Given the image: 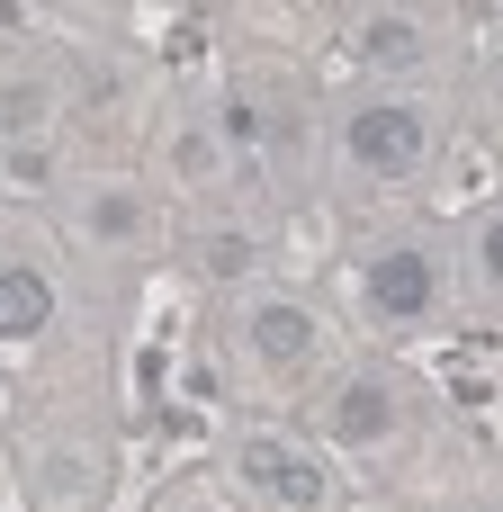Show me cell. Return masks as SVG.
Instances as JSON below:
<instances>
[{"instance_id":"6da1fadb","label":"cell","mask_w":503,"mask_h":512,"mask_svg":"<svg viewBox=\"0 0 503 512\" xmlns=\"http://www.w3.org/2000/svg\"><path fill=\"white\" fill-rule=\"evenodd\" d=\"M432 144H441V108H432L423 90H369V99L342 117V162H351L360 180H378V189L414 180V171L432 162Z\"/></svg>"},{"instance_id":"7a4b0ae2","label":"cell","mask_w":503,"mask_h":512,"mask_svg":"<svg viewBox=\"0 0 503 512\" xmlns=\"http://www.w3.org/2000/svg\"><path fill=\"white\" fill-rule=\"evenodd\" d=\"M360 297H369L378 324L414 333V324L441 315V261H432L423 243H378V252L360 261Z\"/></svg>"},{"instance_id":"3957f363","label":"cell","mask_w":503,"mask_h":512,"mask_svg":"<svg viewBox=\"0 0 503 512\" xmlns=\"http://www.w3.org/2000/svg\"><path fill=\"white\" fill-rule=\"evenodd\" d=\"M405 432V387L378 378V369H351L333 396H324V441L333 450H387Z\"/></svg>"},{"instance_id":"277c9868","label":"cell","mask_w":503,"mask_h":512,"mask_svg":"<svg viewBox=\"0 0 503 512\" xmlns=\"http://www.w3.org/2000/svg\"><path fill=\"white\" fill-rule=\"evenodd\" d=\"M234 342H243V360H261V369H306V360L324 351V315H315L306 297H252V306L234 315Z\"/></svg>"},{"instance_id":"5b68a950","label":"cell","mask_w":503,"mask_h":512,"mask_svg":"<svg viewBox=\"0 0 503 512\" xmlns=\"http://www.w3.org/2000/svg\"><path fill=\"white\" fill-rule=\"evenodd\" d=\"M243 477H252L270 504H288V512H333V477H324V459H306V450H288V441H270V432L243 441Z\"/></svg>"},{"instance_id":"8992f818","label":"cell","mask_w":503,"mask_h":512,"mask_svg":"<svg viewBox=\"0 0 503 512\" xmlns=\"http://www.w3.org/2000/svg\"><path fill=\"white\" fill-rule=\"evenodd\" d=\"M36 512H99L108 504V468H99V450H81V441H54V450H36Z\"/></svg>"},{"instance_id":"52a82bcc","label":"cell","mask_w":503,"mask_h":512,"mask_svg":"<svg viewBox=\"0 0 503 512\" xmlns=\"http://www.w3.org/2000/svg\"><path fill=\"white\" fill-rule=\"evenodd\" d=\"M72 225H81V243L135 252V243L153 234V198H144L135 180H99V189H81V198H72Z\"/></svg>"},{"instance_id":"ba28073f","label":"cell","mask_w":503,"mask_h":512,"mask_svg":"<svg viewBox=\"0 0 503 512\" xmlns=\"http://www.w3.org/2000/svg\"><path fill=\"white\" fill-rule=\"evenodd\" d=\"M54 315H63V297H54V270L45 261H0V342L27 351V342L54 333Z\"/></svg>"},{"instance_id":"9c48e42d","label":"cell","mask_w":503,"mask_h":512,"mask_svg":"<svg viewBox=\"0 0 503 512\" xmlns=\"http://www.w3.org/2000/svg\"><path fill=\"white\" fill-rule=\"evenodd\" d=\"M351 54H360L369 72H414V63L432 54V27H423L414 9H369L360 36H351Z\"/></svg>"},{"instance_id":"30bf717a","label":"cell","mask_w":503,"mask_h":512,"mask_svg":"<svg viewBox=\"0 0 503 512\" xmlns=\"http://www.w3.org/2000/svg\"><path fill=\"white\" fill-rule=\"evenodd\" d=\"M45 117H54V81H45V72H9V81H0V144L45 135Z\"/></svg>"},{"instance_id":"8fae6325","label":"cell","mask_w":503,"mask_h":512,"mask_svg":"<svg viewBox=\"0 0 503 512\" xmlns=\"http://www.w3.org/2000/svg\"><path fill=\"white\" fill-rule=\"evenodd\" d=\"M0 180H9L18 198H45V189H54V144H45V135H27V144H0Z\"/></svg>"},{"instance_id":"7c38bea8","label":"cell","mask_w":503,"mask_h":512,"mask_svg":"<svg viewBox=\"0 0 503 512\" xmlns=\"http://www.w3.org/2000/svg\"><path fill=\"white\" fill-rule=\"evenodd\" d=\"M216 162H225L216 126H180V135H171V171H180V189H207V180H216Z\"/></svg>"},{"instance_id":"4fadbf2b","label":"cell","mask_w":503,"mask_h":512,"mask_svg":"<svg viewBox=\"0 0 503 512\" xmlns=\"http://www.w3.org/2000/svg\"><path fill=\"white\" fill-rule=\"evenodd\" d=\"M252 261H261V243H252V234H207V252H198V270H207V279H225V288H243V279H252Z\"/></svg>"},{"instance_id":"5bb4252c","label":"cell","mask_w":503,"mask_h":512,"mask_svg":"<svg viewBox=\"0 0 503 512\" xmlns=\"http://www.w3.org/2000/svg\"><path fill=\"white\" fill-rule=\"evenodd\" d=\"M495 252H503V234H495V216H477V234H468V288H477V306H495Z\"/></svg>"},{"instance_id":"9a60e30c","label":"cell","mask_w":503,"mask_h":512,"mask_svg":"<svg viewBox=\"0 0 503 512\" xmlns=\"http://www.w3.org/2000/svg\"><path fill=\"white\" fill-rule=\"evenodd\" d=\"M207 126H216V144H225V153H252V144H261V108H252V99H225Z\"/></svg>"},{"instance_id":"2e32d148","label":"cell","mask_w":503,"mask_h":512,"mask_svg":"<svg viewBox=\"0 0 503 512\" xmlns=\"http://www.w3.org/2000/svg\"><path fill=\"white\" fill-rule=\"evenodd\" d=\"M477 512H495V495H486V504H477Z\"/></svg>"},{"instance_id":"e0dca14e","label":"cell","mask_w":503,"mask_h":512,"mask_svg":"<svg viewBox=\"0 0 503 512\" xmlns=\"http://www.w3.org/2000/svg\"><path fill=\"white\" fill-rule=\"evenodd\" d=\"M162 512H180V504H162Z\"/></svg>"}]
</instances>
